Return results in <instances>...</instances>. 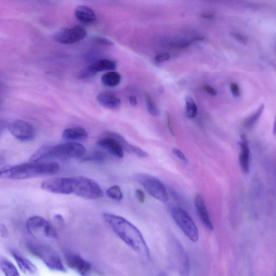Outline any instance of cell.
Returning a JSON list of instances; mask_svg holds the SVG:
<instances>
[{"mask_svg":"<svg viewBox=\"0 0 276 276\" xmlns=\"http://www.w3.org/2000/svg\"><path fill=\"white\" fill-rule=\"evenodd\" d=\"M103 218L120 239L139 255L150 258V252L141 232L129 221L118 215L104 213Z\"/></svg>","mask_w":276,"mask_h":276,"instance_id":"1","label":"cell"},{"mask_svg":"<svg viewBox=\"0 0 276 276\" xmlns=\"http://www.w3.org/2000/svg\"><path fill=\"white\" fill-rule=\"evenodd\" d=\"M56 163H31L6 167L1 169V178L10 180H23L53 175L59 170Z\"/></svg>","mask_w":276,"mask_h":276,"instance_id":"2","label":"cell"},{"mask_svg":"<svg viewBox=\"0 0 276 276\" xmlns=\"http://www.w3.org/2000/svg\"><path fill=\"white\" fill-rule=\"evenodd\" d=\"M85 148L79 143L68 142L55 146H42L30 158L31 163H40L52 158L77 159L83 157Z\"/></svg>","mask_w":276,"mask_h":276,"instance_id":"3","label":"cell"},{"mask_svg":"<svg viewBox=\"0 0 276 276\" xmlns=\"http://www.w3.org/2000/svg\"><path fill=\"white\" fill-rule=\"evenodd\" d=\"M29 251L41 260L52 271L67 272L61 258L57 252L52 247L38 243L30 242L27 245Z\"/></svg>","mask_w":276,"mask_h":276,"instance_id":"4","label":"cell"},{"mask_svg":"<svg viewBox=\"0 0 276 276\" xmlns=\"http://www.w3.org/2000/svg\"><path fill=\"white\" fill-rule=\"evenodd\" d=\"M169 211L175 222L191 241L196 242L199 239V231L194 221L183 208L171 206Z\"/></svg>","mask_w":276,"mask_h":276,"instance_id":"5","label":"cell"},{"mask_svg":"<svg viewBox=\"0 0 276 276\" xmlns=\"http://www.w3.org/2000/svg\"><path fill=\"white\" fill-rule=\"evenodd\" d=\"M135 179L141 185L152 197L162 202L169 200L166 189L161 180L154 176L145 173L137 174Z\"/></svg>","mask_w":276,"mask_h":276,"instance_id":"6","label":"cell"},{"mask_svg":"<svg viewBox=\"0 0 276 276\" xmlns=\"http://www.w3.org/2000/svg\"><path fill=\"white\" fill-rule=\"evenodd\" d=\"M73 194L87 200H97L103 196V192L96 181L80 176L73 177Z\"/></svg>","mask_w":276,"mask_h":276,"instance_id":"7","label":"cell"},{"mask_svg":"<svg viewBox=\"0 0 276 276\" xmlns=\"http://www.w3.org/2000/svg\"><path fill=\"white\" fill-rule=\"evenodd\" d=\"M27 229L32 236L40 239H55L56 231L52 225L41 217H33L27 221Z\"/></svg>","mask_w":276,"mask_h":276,"instance_id":"8","label":"cell"},{"mask_svg":"<svg viewBox=\"0 0 276 276\" xmlns=\"http://www.w3.org/2000/svg\"><path fill=\"white\" fill-rule=\"evenodd\" d=\"M42 189L57 194H71L73 192V177H55L43 181Z\"/></svg>","mask_w":276,"mask_h":276,"instance_id":"9","label":"cell"},{"mask_svg":"<svg viewBox=\"0 0 276 276\" xmlns=\"http://www.w3.org/2000/svg\"><path fill=\"white\" fill-rule=\"evenodd\" d=\"M87 36L84 28L75 26L70 28H64L55 33L54 40L63 45H71L83 40Z\"/></svg>","mask_w":276,"mask_h":276,"instance_id":"10","label":"cell"},{"mask_svg":"<svg viewBox=\"0 0 276 276\" xmlns=\"http://www.w3.org/2000/svg\"><path fill=\"white\" fill-rule=\"evenodd\" d=\"M8 128L16 139L21 141H29L34 139L35 131L34 127L27 121L16 119L11 121Z\"/></svg>","mask_w":276,"mask_h":276,"instance_id":"11","label":"cell"},{"mask_svg":"<svg viewBox=\"0 0 276 276\" xmlns=\"http://www.w3.org/2000/svg\"><path fill=\"white\" fill-rule=\"evenodd\" d=\"M68 266L81 276H90L92 272L91 264L79 255L68 253L65 255Z\"/></svg>","mask_w":276,"mask_h":276,"instance_id":"12","label":"cell"},{"mask_svg":"<svg viewBox=\"0 0 276 276\" xmlns=\"http://www.w3.org/2000/svg\"><path fill=\"white\" fill-rule=\"evenodd\" d=\"M116 67H117V65L113 60L108 59L99 60L89 66V67L83 70L80 74L79 77L81 79H89L99 72L111 71L115 70Z\"/></svg>","mask_w":276,"mask_h":276,"instance_id":"13","label":"cell"},{"mask_svg":"<svg viewBox=\"0 0 276 276\" xmlns=\"http://www.w3.org/2000/svg\"><path fill=\"white\" fill-rule=\"evenodd\" d=\"M11 253L23 274L27 276H38L39 272L34 263L18 251L13 250Z\"/></svg>","mask_w":276,"mask_h":276,"instance_id":"14","label":"cell"},{"mask_svg":"<svg viewBox=\"0 0 276 276\" xmlns=\"http://www.w3.org/2000/svg\"><path fill=\"white\" fill-rule=\"evenodd\" d=\"M97 145L115 157H124V151L122 146L118 141L112 138L102 136L101 139L98 141Z\"/></svg>","mask_w":276,"mask_h":276,"instance_id":"15","label":"cell"},{"mask_svg":"<svg viewBox=\"0 0 276 276\" xmlns=\"http://www.w3.org/2000/svg\"><path fill=\"white\" fill-rule=\"evenodd\" d=\"M240 147L239 156L240 165L242 172L245 174L249 172L250 167V151L247 138L245 135L241 136L239 142Z\"/></svg>","mask_w":276,"mask_h":276,"instance_id":"16","label":"cell"},{"mask_svg":"<svg viewBox=\"0 0 276 276\" xmlns=\"http://www.w3.org/2000/svg\"><path fill=\"white\" fill-rule=\"evenodd\" d=\"M194 204L198 216L202 222L209 230L212 231L214 229L213 225L210 219L205 200L201 194H198L195 196Z\"/></svg>","mask_w":276,"mask_h":276,"instance_id":"17","label":"cell"},{"mask_svg":"<svg viewBox=\"0 0 276 276\" xmlns=\"http://www.w3.org/2000/svg\"><path fill=\"white\" fill-rule=\"evenodd\" d=\"M75 15L81 23L90 25L95 23L96 15L94 11L86 5H80L76 8Z\"/></svg>","mask_w":276,"mask_h":276,"instance_id":"18","label":"cell"},{"mask_svg":"<svg viewBox=\"0 0 276 276\" xmlns=\"http://www.w3.org/2000/svg\"><path fill=\"white\" fill-rule=\"evenodd\" d=\"M97 100L102 106L110 109H118L121 105L120 99L110 92L99 94Z\"/></svg>","mask_w":276,"mask_h":276,"instance_id":"19","label":"cell"},{"mask_svg":"<svg viewBox=\"0 0 276 276\" xmlns=\"http://www.w3.org/2000/svg\"><path fill=\"white\" fill-rule=\"evenodd\" d=\"M62 137L65 140L74 142L86 139L88 134L86 131L81 127H75L65 130Z\"/></svg>","mask_w":276,"mask_h":276,"instance_id":"20","label":"cell"},{"mask_svg":"<svg viewBox=\"0 0 276 276\" xmlns=\"http://www.w3.org/2000/svg\"><path fill=\"white\" fill-rule=\"evenodd\" d=\"M121 79V75L116 71H109L102 77V83L108 87H115L119 84Z\"/></svg>","mask_w":276,"mask_h":276,"instance_id":"21","label":"cell"},{"mask_svg":"<svg viewBox=\"0 0 276 276\" xmlns=\"http://www.w3.org/2000/svg\"><path fill=\"white\" fill-rule=\"evenodd\" d=\"M1 269L5 276H21L15 265L6 258L1 259Z\"/></svg>","mask_w":276,"mask_h":276,"instance_id":"22","label":"cell"},{"mask_svg":"<svg viewBox=\"0 0 276 276\" xmlns=\"http://www.w3.org/2000/svg\"><path fill=\"white\" fill-rule=\"evenodd\" d=\"M185 102L187 117L191 119L196 118L197 115L198 108L194 99L190 96H187L185 99Z\"/></svg>","mask_w":276,"mask_h":276,"instance_id":"23","label":"cell"},{"mask_svg":"<svg viewBox=\"0 0 276 276\" xmlns=\"http://www.w3.org/2000/svg\"><path fill=\"white\" fill-rule=\"evenodd\" d=\"M264 105L262 104V106L257 109L255 113H254L251 115L249 116V117L245 119L244 122V125L246 129H250L255 125L259 118L261 117L264 111Z\"/></svg>","mask_w":276,"mask_h":276,"instance_id":"24","label":"cell"},{"mask_svg":"<svg viewBox=\"0 0 276 276\" xmlns=\"http://www.w3.org/2000/svg\"><path fill=\"white\" fill-rule=\"evenodd\" d=\"M103 136H107L113 138V139L118 141L121 146H122L124 151L131 153V148L132 145L126 141L123 136L114 132H106L103 134Z\"/></svg>","mask_w":276,"mask_h":276,"instance_id":"25","label":"cell"},{"mask_svg":"<svg viewBox=\"0 0 276 276\" xmlns=\"http://www.w3.org/2000/svg\"><path fill=\"white\" fill-rule=\"evenodd\" d=\"M107 194L111 199L120 201L123 199V194L120 187L118 185H114L107 191Z\"/></svg>","mask_w":276,"mask_h":276,"instance_id":"26","label":"cell"},{"mask_svg":"<svg viewBox=\"0 0 276 276\" xmlns=\"http://www.w3.org/2000/svg\"><path fill=\"white\" fill-rule=\"evenodd\" d=\"M145 101L148 112L152 116H158L160 112L152 98L148 93L145 94Z\"/></svg>","mask_w":276,"mask_h":276,"instance_id":"27","label":"cell"},{"mask_svg":"<svg viewBox=\"0 0 276 276\" xmlns=\"http://www.w3.org/2000/svg\"><path fill=\"white\" fill-rule=\"evenodd\" d=\"M179 273L181 276H190V264L187 257H184L179 268Z\"/></svg>","mask_w":276,"mask_h":276,"instance_id":"28","label":"cell"},{"mask_svg":"<svg viewBox=\"0 0 276 276\" xmlns=\"http://www.w3.org/2000/svg\"><path fill=\"white\" fill-rule=\"evenodd\" d=\"M106 156L105 154L100 152H97L94 153L91 156L84 158L83 161L85 162H90V161H99L103 162L106 159Z\"/></svg>","mask_w":276,"mask_h":276,"instance_id":"29","label":"cell"},{"mask_svg":"<svg viewBox=\"0 0 276 276\" xmlns=\"http://www.w3.org/2000/svg\"><path fill=\"white\" fill-rule=\"evenodd\" d=\"M131 151V153H134L136 155L140 158H146L148 156V154L146 151H143L141 148L134 145H132Z\"/></svg>","mask_w":276,"mask_h":276,"instance_id":"30","label":"cell"},{"mask_svg":"<svg viewBox=\"0 0 276 276\" xmlns=\"http://www.w3.org/2000/svg\"><path fill=\"white\" fill-rule=\"evenodd\" d=\"M172 153L174 154V155L176 158L180 160L181 161L183 162L185 164L189 163V161H188V159L186 157V156L185 155V154L181 150H180L179 149L177 148H173Z\"/></svg>","mask_w":276,"mask_h":276,"instance_id":"31","label":"cell"},{"mask_svg":"<svg viewBox=\"0 0 276 276\" xmlns=\"http://www.w3.org/2000/svg\"><path fill=\"white\" fill-rule=\"evenodd\" d=\"M170 59V55L167 53L159 54L154 58V60L157 63H162L168 61Z\"/></svg>","mask_w":276,"mask_h":276,"instance_id":"32","label":"cell"},{"mask_svg":"<svg viewBox=\"0 0 276 276\" xmlns=\"http://www.w3.org/2000/svg\"><path fill=\"white\" fill-rule=\"evenodd\" d=\"M230 88L232 95L235 97H239L241 96V92L238 84L235 83H231Z\"/></svg>","mask_w":276,"mask_h":276,"instance_id":"33","label":"cell"},{"mask_svg":"<svg viewBox=\"0 0 276 276\" xmlns=\"http://www.w3.org/2000/svg\"><path fill=\"white\" fill-rule=\"evenodd\" d=\"M231 36L234 38L235 40L237 42L240 43L241 44H244V45H246L247 43V38L242 35L239 34V33L237 32H232L231 33Z\"/></svg>","mask_w":276,"mask_h":276,"instance_id":"34","label":"cell"},{"mask_svg":"<svg viewBox=\"0 0 276 276\" xmlns=\"http://www.w3.org/2000/svg\"><path fill=\"white\" fill-rule=\"evenodd\" d=\"M136 196L138 201L141 203H143L145 201V195L144 193L139 189L136 191Z\"/></svg>","mask_w":276,"mask_h":276,"instance_id":"35","label":"cell"},{"mask_svg":"<svg viewBox=\"0 0 276 276\" xmlns=\"http://www.w3.org/2000/svg\"><path fill=\"white\" fill-rule=\"evenodd\" d=\"M203 90L206 92L209 95L215 96L218 95V92L216 90L214 89V87L209 85H205L203 86Z\"/></svg>","mask_w":276,"mask_h":276,"instance_id":"36","label":"cell"},{"mask_svg":"<svg viewBox=\"0 0 276 276\" xmlns=\"http://www.w3.org/2000/svg\"><path fill=\"white\" fill-rule=\"evenodd\" d=\"M54 221L55 223H56L59 227H62L64 224V221L62 215L57 214L55 215L54 217Z\"/></svg>","mask_w":276,"mask_h":276,"instance_id":"37","label":"cell"},{"mask_svg":"<svg viewBox=\"0 0 276 276\" xmlns=\"http://www.w3.org/2000/svg\"><path fill=\"white\" fill-rule=\"evenodd\" d=\"M166 119H167V125L168 128L171 133L173 136L174 135V132L173 128V126L172 124V121H171L170 115L168 113L166 114Z\"/></svg>","mask_w":276,"mask_h":276,"instance_id":"38","label":"cell"},{"mask_svg":"<svg viewBox=\"0 0 276 276\" xmlns=\"http://www.w3.org/2000/svg\"><path fill=\"white\" fill-rule=\"evenodd\" d=\"M129 102L132 106L135 107L137 105V99L135 96H131L129 98Z\"/></svg>","mask_w":276,"mask_h":276,"instance_id":"39","label":"cell"},{"mask_svg":"<svg viewBox=\"0 0 276 276\" xmlns=\"http://www.w3.org/2000/svg\"><path fill=\"white\" fill-rule=\"evenodd\" d=\"M273 133L274 136L276 135V115L275 118L274 124V129H273Z\"/></svg>","mask_w":276,"mask_h":276,"instance_id":"40","label":"cell"},{"mask_svg":"<svg viewBox=\"0 0 276 276\" xmlns=\"http://www.w3.org/2000/svg\"><path fill=\"white\" fill-rule=\"evenodd\" d=\"M274 276H276V274H275V275H274Z\"/></svg>","mask_w":276,"mask_h":276,"instance_id":"41","label":"cell"}]
</instances>
